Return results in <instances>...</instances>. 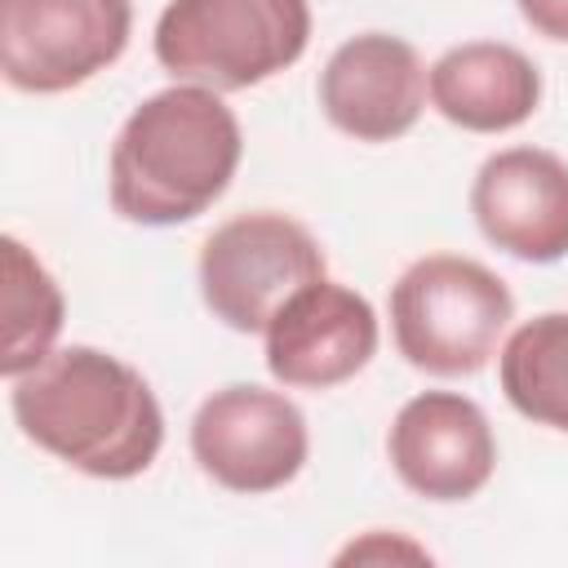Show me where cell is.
Segmentation results:
<instances>
[{"mask_svg":"<svg viewBox=\"0 0 568 568\" xmlns=\"http://www.w3.org/2000/svg\"><path fill=\"white\" fill-rule=\"evenodd\" d=\"M515 4H519V18L537 36H546L555 44H568V0H515Z\"/></svg>","mask_w":568,"mask_h":568,"instance_id":"obj_16","label":"cell"},{"mask_svg":"<svg viewBox=\"0 0 568 568\" xmlns=\"http://www.w3.org/2000/svg\"><path fill=\"white\" fill-rule=\"evenodd\" d=\"M382 564V559H417V564H426L430 559V550L426 546H417V541H408V537H399V532H382V528H373V532H364L359 541H351L346 550H337V564Z\"/></svg>","mask_w":568,"mask_h":568,"instance_id":"obj_15","label":"cell"},{"mask_svg":"<svg viewBox=\"0 0 568 568\" xmlns=\"http://www.w3.org/2000/svg\"><path fill=\"white\" fill-rule=\"evenodd\" d=\"M155 62L217 93L253 89L293 67L311 44L306 0H169L155 18Z\"/></svg>","mask_w":568,"mask_h":568,"instance_id":"obj_4","label":"cell"},{"mask_svg":"<svg viewBox=\"0 0 568 568\" xmlns=\"http://www.w3.org/2000/svg\"><path fill=\"white\" fill-rule=\"evenodd\" d=\"M328 275L320 240L284 213H240L209 231L200 248V297L235 333H266L271 315Z\"/></svg>","mask_w":568,"mask_h":568,"instance_id":"obj_5","label":"cell"},{"mask_svg":"<svg viewBox=\"0 0 568 568\" xmlns=\"http://www.w3.org/2000/svg\"><path fill=\"white\" fill-rule=\"evenodd\" d=\"M386 457L408 493L426 501H466L484 493L497 470V435L475 399L422 390L395 413Z\"/></svg>","mask_w":568,"mask_h":568,"instance_id":"obj_9","label":"cell"},{"mask_svg":"<svg viewBox=\"0 0 568 568\" xmlns=\"http://www.w3.org/2000/svg\"><path fill=\"white\" fill-rule=\"evenodd\" d=\"M515 320V297L497 271L462 253H426L390 284L395 351L430 377L479 373Z\"/></svg>","mask_w":568,"mask_h":568,"instance_id":"obj_3","label":"cell"},{"mask_svg":"<svg viewBox=\"0 0 568 568\" xmlns=\"http://www.w3.org/2000/svg\"><path fill=\"white\" fill-rule=\"evenodd\" d=\"M191 457L226 493L262 497L302 475L311 457V430L284 390L235 382L195 408Z\"/></svg>","mask_w":568,"mask_h":568,"instance_id":"obj_7","label":"cell"},{"mask_svg":"<svg viewBox=\"0 0 568 568\" xmlns=\"http://www.w3.org/2000/svg\"><path fill=\"white\" fill-rule=\"evenodd\" d=\"M315 93L337 133L355 142H395L422 120L430 71L404 36L359 31L328 53Z\"/></svg>","mask_w":568,"mask_h":568,"instance_id":"obj_8","label":"cell"},{"mask_svg":"<svg viewBox=\"0 0 568 568\" xmlns=\"http://www.w3.org/2000/svg\"><path fill=\"white\" fill-rule=\"evenodd\" d=\"M497 382L519 417L568 435V311L524 320L497 351Z\"/></svg>","mask_w":568,"mask_h":568,"instance_id":"obj_13","label":"cell"},{"mask_svg":"<svg viewBox=\"0 0 568 568\" xmlns=\"http://www.w3.org/2000/svg\"><path fill=\"white\" fill-rule=\"evenodd\" d=\"M470 213L484 240L515 262L568 257V160L546 146H506L470 182Z\"/></svg>","mask_w":568,"mask_h":568,"instance_id":"obj_11","label":"cell"},{"mask_svg":"<svg viewBox=\"0 0 568 568\" xmlns=\"http://www.w3.org/2000/svg\"><path fill=\"white\" fill-rule=\"evenodd\" d=\"M18 430L89 479H133L164 444V413L151 382L98 351L62 346L9 382Z\"/></svg>","mask_w":568,"mask_h":568,"instance_id":"obj_1","label":"cell"},{"mask_svg":"<svg viewBox=\"0 0 568 568\" xmlns=\"http://www.w3.org/2000/svg\"><path fill=\"white\" fill-rule=\"evenodd\" d=\"M133 36V0H0V71L18 93H67L106 71Z\"/></svg>","mask_w":568,"mask_h":568,"instance_id":"obj_6","label":"cell"},{"mask_svg":"<svg viewBox=\"0 0 568 568\" xmlns=\"http://www.w3.org/2000/svg\"><path fill=\"white\" fill-rule=\"evenodd\" d=\"M541 102L537 62L506 40H466L435 58L430 106L466 133H510Z\"/></svg>","mask_w":568,"mask_h":568,"instance_id":"obj_12","label":"cell"},{"mask_svg":"<svg viewBox=\"0 0 568 568\" xmlns=\"http://www.w3.org/2000/svg\"><path fill=\"white\" fill-rule=\"evenodd\" d=\"M0 248H4V355H0V373L13 382L58 351L53 342L67 324V297H62L58 280L44 271V262L18 235H4Z\"/></svg>","mask_w":568,"mask_h":568,"instance_id":"obj_14","label":"cell"},{"mask_svg":"<svg viewBox=\"0 0 568 568\" xmlns=\"http://www.w3.org/2000/svg\"><path fill=\"white\" fill-rule=\"evenodd\" d=\"M266 373L293 390H328L351 382L377 355V311L364 293L315 280L293 293L266 324Z\"/></svg>","mask_w":568,"mask_h":568,"instance_id":"obj_10","label":"cell"},{"mask_svg":"<svg viewBox=\"0 0 568 568\" xmlns=\"http://www.w3.org/2000/svg\"><path fill=\"white\" fill-rule=\"evenodd\" d=\"M244 133L217 89L169 84L133 106L111 142L106 195L133 226H178L217 204L240 169Z\"/></svg>","mask_w":568,"mask_h":568,"instance_id":"obj_2","label":"cell"}]
</instances>
